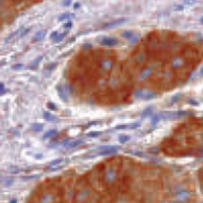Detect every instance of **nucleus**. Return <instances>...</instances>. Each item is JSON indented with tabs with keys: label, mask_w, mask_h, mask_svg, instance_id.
<instances>
[{
	"label": "nucleus",
	"mask_w": 203,
	"mask_h": 203,
	"mask_svg": "<svg viewBox=\"0 0 203 203\" xmlns=\"http://www.w3.org/2000/svg\"><path fill=\"white\" fill-rule=\"evenodd\" d=\"M57 35H59V33H57V31H54V32H53V33H52V34H51V35H50V38H51V39H53V40H54V39H56V37H57Z\"/></svg>",
	"instance_id": "obj_37"
},
{
	"label": "nucleus",
	"mask_w": 203,
	"mask_h": 203,
	"mask_svg": "<svg viewBox=\"0 0 203 203\" xmlns=\"http://www.w3.org/2000/svg\"><path fill=\"white\" fill-rule=\"evenodd\" d=\"M30 30H31V28H26V29H24V30H23V31H22V33L20 34V37H21V38H23V37H25V36H26L27 34H28L29 32H30Z\"/></svg>",
	"instance_id": "obj_29"
},
{
	"label": "nucleus",
	"mask_w": 203,
	"mask_h": 203,
	"mask_svg": "<svg viewBox=\"0 0 203 203\" xmlns=\"http://www.w3.org/2000/svg\"><path fill=\"white\" fill-rule=\"evenodd\" d=\"M71 2H72V0H63L64 6H66V7H68V6L71 5Z\"/></svg>",
	"instance_id": "obj_35"
},
{
	"label": "nucleus",
	"mask_w": 203,
	"mask_h": 203,
	"mask_svg": "<svg viewBox=\"0 0 203 203\" xmlns=\"http://www.w3.org/2000/svg\"><path fill=\"white\" fill-rule=\"evenodd\" d=\"M130 153L133 154H137V156H139V157H146L147 156L145 153H142V152H137V151H133V152H130Z\"/></svg>",
	"instance_id": "obj_31"
},
{
	"label": "nucleus",
	"mask_w": 203,
	"mask_h": 203,
	"mask_svg": "<svg viewBox=\"0 0 203 203\" xmlns=\"http://www.w3.org/2000/svg\"><path fill=\"white\" fill-rule=\"evenodd\" d=\"M183 2L186 5H193V4L197 2V0H183Z\"/></svg>",
	"instance_id": "obj_30"
},
{
	"label": "nucleus",
	"mask_w": 203,
	"mask_h": 203,
	"mask_svg": "<svg viewBox=\"0 0 203 203\" xmlns=\"http://www.w3.org/2000/svg\"><path fill=\"white\" fill-rule=\"evenodd\" d=\"M8 170H9V172H11V174H18V172H20V168L16 167H10Z\"/></svg>",
	"instance_id": "obj_24"
},
{
	"label": "nucleus",
	"mask_w": 203,
	"mask_h": 203,
	"mask_svg": "<svg viewBox=\"0 0 203 203\" xmlns=\"http://www.w3.org/2000/svg\"><path fill=\"white\" fill-rule=\"evenodd\" d=\"M13 181H14V180H13V178H9V180L7 179V180H6V182H5V185H6V186L11 185V184L13 183Z\"/></svg>",
	"instance_id": "obj_39"
},
{
	"label": "nucleus",
	"mask_w": 203,
	"mask_h": 203,
	"mask_svg": "<svg viewBox=\"0 0 203 203\" xmlns=\"http://www.w3.org/2000/svg\"><path fill=\"white\" fill-rule=\"evenodd\" d=\"M21 30H22V29H19V30H17V31L13 32V33H12V34H10V35H9V37H8V38H7V39H6V40H5V42H8V41H9V40H10V39H12V38H13V37H14V36H16V35H17V34H18V33H19V32H20V31H21Z\"/></svg>",
	"instance_id": "obj_25"
},
{
	"label": "nucleus",
	"mask_w": 203,
	"mask_h": 203,
	"mask_svg": "<svg viewBox=\"0 0 203 203\" xmlns=\"http://www.w3.org/2000/svg\"><path fill=\"white\" fill-rule=\"evenodd\" d=\"M153 112H154L153 107H148L147 109H145L144 111H143L142 117L143 118H146V117H148V116H152V115H153Z\"/></svg>",
	"instance_id": "obj_14"
},
{
	"label": "nucleus",
	"mask_w": 203,
	"mask_h": 203,
	"mask_svg": "<svg viewBox=\"0 0 203 203\" xmlns=\"http://www.w3.org/2000/svg\"><path fill=\"white\" fill-rule=\"evenodd\" d=\"M57 95L59 96V98L62 99L64 102H68V94H66V90H64V86L62 84H59L57 86Z\"/></svg>",
	"instance_id": "obj_3"
},
{
	"label": "nucleus",
	"mask_w": 203,
	"mask_h": 203,
	"mask_svg": "<svg viewBox=\"0 0 203 203\" xmlns=\"http://www.w3.org/2000/svg\"><path fill=\"white\" fill-rule=\"evenodd\" d=\"M44 118H45L47 121H51V122H56V121H59V118H57L56 116L52 115L50 112H44Z\"/></svg>",
	"instance_id": "obj_10"
},
{
	"label": "nucleus",
	"mask_w": 203,
	"mask_h": 203,
	"mask_svg": "<svg viewBox=\"0 0 203 203\" xmlns=\"http://www.w3.org/2000/svg\"><path fill=\"white\" fill-rule=\"evenodd\" d=\"M174 10H183V6H182V5L176 6V7L174 8Z\"/></svg>",
	"instance_id": "obj_41"
},
{
	"label": "nucleus",
	"mask_w": 203,
	"mask_h": 203,
	"mask_svg": "<svg viewBox=\"0 0 203 203\" xmlns=\"http://www.w3.org/2000/svg\"><path fill=\"white\" fill-rule=\"evenodd\" d=\"M42 59H43V56H40V57H37L35 61H34L33 63H32V64L29 66V68H30V70H33V68H37V66H38V64H40V62L42 61Z\"/></svg>",
	"instance_id": "obj_15"
},
{
	"label": "nucleus",
	"mask_w": 203,
	"mask_h": 203,
	"mask_svg": "<svg viewBox=\"0 0 203 203\" xmlns=\"http://www.w3.org/2000/svg\"><path fill=\"white\" fill-rule=\"evenodd\" d=\"M57 63L51 64H49V66H47V70H54V68H57Z\"/></svg>",
	"instance_id": "obj_34"
},
{
	"label": "nucleus",
	"mask_w": 203,
	"mask_h": 203,
	"mask_svg": "<svg viewBox=\"0 0 203 203\" xmlns=\"http://www.w3.org/2000/svg\"><path fill=\"white\" fill-rule=\"evenodd\" d=\"M11 203H14V202H17V199H12V200H11V201H10Z\"/></svg>",
	"instance_id": "obj_43"
},
{
	"label": "nucleus",
	"mask_w": 203,
	"mask_h": 203,
	"mask_svg": "<svg viewBox=\"0 0 203 203\" xmlns=\"http://www.w3.org/2000/svg\"><path fill=\"white\" fill-rule=\"evenodd\" d=\"M119 44V41L115 38H104L101 41V45L103 46H116Z\"/></svg>",
	"instance_id": "obj_5"
},
{
	"label": "nucleus",
	"mask_w": 203,
	"mask_h": 203,
	"mask_svg": "<svg viewBox=\"0 0 203 203\" xmlns=\"http://www.w3.org/2000/svg\"><path fill=\"white\" fill-rule=\"evenodd\" d=\"M72 26H73V24H72V22H66V23H64V29H71L72 28Z\"/></svg>",
	"instance_id": "obj_28"
},
{
	"label": "nucleus",
	"mask_w": 203,
	"mask_h": 203,
	"mask_svg": "<svg viewBox=\"0 0 203 203\" xmlns=\"http://www.w3.org/2000/svg\"><path fill=\"white\" fill-rule=\"evenodd\" d=\"M66 35H68V31L66 32H64V33H61V34H59L57 37H56V39H54V42L55 43H59L61 41H63L64 40V38L66 37Z\"/></svg>",
	"instance_id": "obj_17"
},
{
	"label": "nucleus",
	"mask_w": 203,
	"mask_h": 203,
	"mask_svg": "<svg viewBox=\"0 0 203 203\" xmlns=\"http://www.w3.org/2000/svg\"><path fill=\"white\" fill-rule=\"evenodd\" d=\"M44 129V124L42 123H34L32 125V130L35 131V132H40Z\"/></svg>",
	"instance_id": "obj_16"
},
{
	"label": "nucleus",
	"mask_w": 203,
	"mask_h": 203,
	"mask_svg": "<svg viewBox=\"0 0 203 203\" xmlns=\"http://www.w3.org/2000/svg\"><path fill=\"white\" fill-rule=\"evenodd\" d=\"M160 119H161V117L159 116V115H154V116H152V123H153L154 125H156V124L159 123Z\"/></svg>",
	"instance_id": "obj_22"
},
{
	"label": "nucleus",
	"mask_w": 203,
	"mask_h": 203,
	"mask_svg": "<svg viewBox=\"0 0 203 203\" xmlns=\"http://www.w3.org/2000/svg\"><path fill=\"white\" fill-rule=\"evenodd\" d=\"M12 68L13 70H22V68H24V64H16L14 66H12Z\"/></svg>",
	"instance_id": "obj_21"
},
{
	"label": "nucleus",
	"mask_w": 203,
	"mask_h": 203,
	"mask_svg": "<svg viewBox=\"0 0 203 203\" xmlns=\"http://www.w3.org/2000/svg\"><path fill=\"white\" fill-rule=\"evenodd\" d=\"M36 177H38V175H28V176H23L22 179L23 180H29V179H33Z\"/></svg>",
	"instance_id": "obj_32"
},
{
	"label": "nucleus",
	"mask_w": 203,
	"mask_h": 203,
	"mask_svg": "<svg viewBox=\"0 0 203 203\" xmlns=\"http://www.w3.org/2000/svg\"><path fill=\"white\" fill-rule=\"evenodd\" d=\"M126 19L125 18H122V19H119V20H114V21H111L109 23H106V24L103 25V28L104 29H107V28H111V27H115V26H118V25H121L123 23H125Z\"/></svg>",
	"instance_id": "obj_4"
},
{
	"label": "nucleus",
	"mask_w": 203,
	"mask_h": 203,
	"mask_svg": "<svg viewBox=\"0 0 203 203\" xmlns=\"http://www.w3.org/2000/svg\"><path fill=\"white\" fill-rule=\"evenodd\" d=\"M83 143H84L83 140H75V141H72V142L66 144V148H70V149H71V148H75L77 146H80V145H82Z\"/></svg>",
	"instance_id": "obj_9"
},
{
	"label": "nucleus",
	"mask_w": 203,
	"mask_h": 203,
	"mask_svg": "<svg viewBox=\"0 0 203 203\" xmlns=\"http://www.w3.org/2000/svg\"><path fill=\"white\" fill-rule=\"evenodd\" d=\"M130 136H127V135H121L119 137V142L121 143V144H125V143L129 142L130 141Z\"/></svg>",
	"instance_id": "obj_18"
},
{
	"label": "nucleus",
	"mask_w": 203,
	"mask_h": 203,
	"mask_svg": "<svg viewBox=\"0 0 203 203\" xmlns=\"http://www.w3.org/2000/svg\"><path fill=\"white\" fill-rule=\"evenodd\" d=\"M152 152H153V153H159L160 150H159L158 148H157V149H152Z\"/></svg>",
	"instance_id": "obj_42"
},
{
	"label": "nucleus",
	"mask_w": 203,
	"mask_h": 203,
	"mask_svg": "<svg viewBox=\"0 0 203 203\" xmlns=\"http://www.w3.org/2000/svg\"><path fill=\"white\" fill-rule=\"evenodd\" d=\"M189 194H190L189 192H187V191H185V190H183V191H179V192H176L174 194V196H175V197H177V198H179V199H185V198L189 197Z\"/></svg>",
	"instance_id": "obj_11"
},
{
	"label": "nucleus",
	"mask_w": 203,
	"mask_h": 203,
	"mask_svg": "<svg viewBox=\"0 0 203 203\" xmlns=\"http://www.w3.org/2000/svg\"><path fill=\"white\" fill-rule=\"evenodd\" d=\"M48 108H50L51 110H57V106H56V104H54V103L53 102H49L48 103Z\"/></svg>",
	"instance_id": "obj_33"
},
{
	"label": "nucleus",
	"mask_w": 203,
	"mask_h": 203,
	"mask_svg": "<svg viewBox=\"0 0 203 203\" xmlns=\"http://www.w3.org/2000/svg\"><path fill=\"white\" fill-rule=\"evenodd\" d=\"M101 135V132H99V131H93V132H90L87 134V137L88 138H97L98 136Z\"/></svg>",
	"instance_id": "obj_19"
},
{
	"label": "nucleus",
	"mask_w": 203,
	"mask_h": 203,
	"mask_svg": "<svg viewBox=\"0 0 203 203\" xmlns=\"http://www.w3.org/2000/svg\"><path fill=\"white\" fill-rule=\"evenodd\" d=\"M152 73V68H147L146 70H143V72L141 73L140 75V79H145V78H147L148 77H150Z\"/></svg>",
	"instance_id": "obj_13"
},
{
	"label": "nucleus",
	"mask_w": 203,
	"mask_h": 203,
	"mask_svg": "<svg viewBox=\"0 0 203 203\" xmlns=\"http://www.w3.org/2000/svg\"><path fill=\"white\" fill-rule=\"evenodd\" d=\"M57 131L56 130V129H51V130H49L48 132H46L45 134H44L43 138L44 139H49V138L54 137V136L57 135Z\"/></svg>",
	"instance_id": "obj_12"
},
{
	"label": "nucleus",
	"mask_w": 203,
	"mask_h": 203,
	"mask_svg": "<svg viewBox=\"0 0 203 203\" xmlns=\"http://www.w3.org/2000/svg\"><path fill=\"white\" fill-rule=\"evenodd\" d=\"M68 159H57V160L53 161L50 163V167H64V163H66V161H68Z\"/></svg>",
	"instance_id": "obj_7"
},
{
	"label": "nucleus",
	"mask_w": 203,
	"mask_h": 203,
	"mask_svg": "<svg viewBox=\"0 0 203 203\" xmlns=\"http://www.w3.org/2000/svg\"><path fill=\"white\" fill-rule=\"evenodd\" d=\"M200 23H201V24L203 25V17L200 18Z\"/></svg>",
	"instance_id": "obj_45"
},
{
	"label": "nucleus",
	"mask_w": 203,
	"mask_h": 203,
	"mask_svg": "<svg viewBox=\"0 0 203 203\" xmlns=\"http://www.w3.org/2000/svg\"><path fill=\"white\" fill-rule=\"evenodd\" d=\"M138 127H140V123H133L129 125V129H136Z\"/></svg>",
	"instance_id": "obj_36"
},
{
	"label": "nucleus",
	"mask_w": 203,
	"mask_h": 203,
	"mask_svg": "<svg viewBox=\"0 0 203 203\" xmlns=\"http://www.w3.org/2000/svg\"><path fill=\"white\" fill-rule=\"evenodd\" d=\"M80 7V3H78V2H75V5H73V8L75 9H78Z\"/></svg>",
	"instance_id": "obj_40"
},
{
	"label": "nucleus",
	"mask_w": 203,
	"mask_h": 203,
	"mask_svg": "<svg viewBox=\"0 0 203 203\" xmlns=\"http://www.w3.org/2000/svg\"><path fill=\"white\" fill-rule=\"evenodd\" d=\"M200 73H201V75H203V66L201 68V70H200Z\"/></svg>",
	"instance_id": "obj_44"
},
{
	"label": "nucleus",
	"mask_w": 203,
	"mask_h": 203,
	"mask_svg": "<svg viewBox=\"0 0 203 203\" xmlns=\"http://www.w3.org/2000/svg\"><path fill=\"white\" fill-rule=\"evenodd\" d=\"M115 129H117V130H124V129H129V125H127V124H124V125H117L115 127Z\"/></svg>",
	"instance_id": "obj_27"
},
{
	"label": "nucleus",
	"mask_w": 203,
	"mask_h": 203,
	"mask_svg": "<svg viewBox=\"0 0 203 203\" xmlns=\"http://www.w3.org/2000/svg\"><path fill=\"white\" fill-rule=\"evenodd\" d=\"M0 87H1V95H3V94L5 93V87H4V83H3V82H1V83H0Z\"/></svg>",
	"instance_id": "obj_38"
},
{
	"label": "nucleus",
	"mask_w": 203,
	"mask_h": 203,
	"mask_svg": "<svg viewBox=\"0 0 203 203\" xmlns=\"http://www.w3.org/2000/svg\"><path fill=\"white\" fill-rule=\"evenodd\" d=\"M135 97L137 99H143V100H152V99L156 98L158 96V94L154 93L153 91L149 90H137L135 92Z\"/></svg>",
	"instance_id": "obj_1"
},
{
	"label": "nucleus",
	"mask_w": 203,
	"mask_h": 203,
	"mask_svg": "<svg viewBox=\"0 0 203 203\" xmlns=\"http://www.w3.org/2000/svg\"><path fill=\"white\" fill-rule=\"evenodd\" d=\"M182 93H178V94H176V95L175 96H174V97H172V103H175V102H177V101L179 100V99H180L181 97H182Z\"/></svg>",
	"instance_id": "obj_23"
},
{
	"label": "nucleus",
	"mask_w": 203,
	"mask_h": 203,
	"mask_svg": "<svg viewBox=\"0 0 203 203\" xmlns=\"http://www.w3.org/2000/svg\"><path fill=\"white\" fill-rule=\"evenodd\" d=\"M75 15L73 13H70V12H66L64 14H62L61 16L59 17V22H63V21H66V20H71V19H75Z\"/></svg>",
	"instance_id": "obj_8"
},
{
	"label": "nucleus",
	"mask_w": 203,
	"mask_h": 203,
	"mask_svg": "<svg viewBox=\"0 0 203 203\" xmlns=\"http://www.w3.org/2000/svg\"><path fill=\"white\" fill-rule=\"evenodd\" d=\"M46 36H47V31H46V30H40V31L36 33V35L34 36L32 41H33V42H40V41L45 39Z\"/></svg>",
	"instance_id": "obj_6"
},
{
	"label": "nucleus",
	"mask_w": 203,
	"mask_h": 203,
	"mask_svg": "<svg viewBox=\"0 0 203 203\" xmlns=\"http://www.w3.org/2000/svg\"><path fill=\"white\" fill-rule=\"evenodd\" d=\"M122 35H123V37L125 39H132L134 37L133 36V32H131V31H125L123 34H122Z\"/></svg>",
	"instance_id": "obj_20"
},
{
	"label": "nucleus",
	"mask_w": 203,
	"mask_h": 203,
	"mask_svg": "<svg viewBox=\"0 0 203 203\" xmlns=\"http://www.w3.org/2000/svg\"><path fill=\"white\" fill-rule=\"evenodd\" d=\"M174 64V68H179V66H180L181 64H182V61H181V59H175V61L174 62V64Z\"/></svg>",
	"instance_id": "obj_26"
},
{
	"label": "nucleus",
	"mask_w": 203,
	"mask_h": 203,
	"mask_svg": "<svg viewBox=\"0 0 203 203\" xmlns=\"http://www.w3.org/2000/svg\"><path fill=\"white\" fill-rule=\"evenodd\" d=\"M120 148L117 146H112V147H101V151L99 152L98 154L100 156H107V154H116L119 151Z\"/></svg>",
	"instance_id": "obj_2"
}]
</instances>
